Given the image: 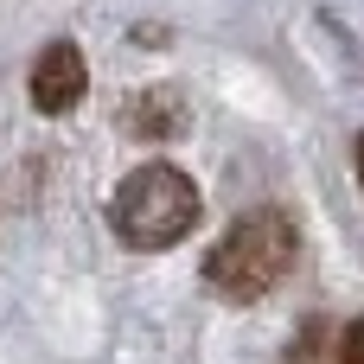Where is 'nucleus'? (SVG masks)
Instances as JSON below:
<instances>
[{"instance_id":"nucleus-2","label":"nucleus","mask_w":364,"mask_h":364,"mask_svg":"<svg viewBox=\"0 0 364 364\" xmlns=\"http://www.w3.org/2000/svg\"><path fill=\"white\" fill-rule=\"evenodd\" d=\"M109 224L128 250H173L198 224V186L179 166H141V173L122 179V192L109 205Z\"/></svg>"},{"instance_id":"nucleus-4","label":"nucleus","mask_w":364,"mask_h":364,"mask_svg":"<svg viewBox=\"0 0 364 364\" xmlns=\"http://www.w3.org/2000/svg\"><path fill=\"white\" fill-rule=\"evenodd\" d=\"M346 364H364V326H352V333H346Z\"/></svg>"},{"instance_id":"nucleus-5","label":"nucleus","mask_w":364,"mask_h":364,"mask_svg":"<svg viewBox=\"0 0 364 364\" xmlns=\"http://www.w3.org/2000/svg\"><path fill=\"white\" fill-rule=\"evenodd\" d=\"M358 179H364V134H358Z\"/></svg>"},{"instance_id":"nucleus-1","label":"nucleus","mask_w":364,"mask_h":364,"mask_svg":"<svg viewBox=\"0 0 364 364\" xmlns=\"http://www.w3.org/2000/svg\"><path fill=\"white\" fill-rule=\"evenodd\" d=\"M294 256H301L294 218H288V211H250V218H237V224L224 230V243L205 256V282H211V294H224V301H256V294H269V288L294 269Z\"/></svg>"},{"instance_id":"nucleus-3","label":"nucleus","mask_w":364,"mask_h":364,"mask_svg":"<svg viewBox=\"0 0 364 364\" xmlns=\"http://www.w3.org/2000/svg\"><path fill=\"white\" fill-rule=\"evenodd\" d=\"M83 90H90V64H83V51H77L70 38L45 45L38 64H32V109H45V115H70V109L83 102Z\"/></svg>"}]
</instances>
